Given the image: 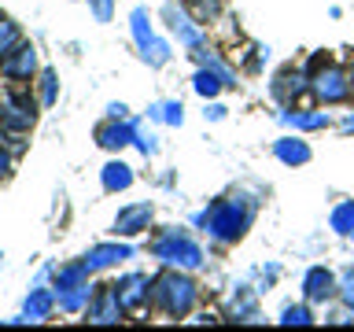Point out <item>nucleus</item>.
Returning <instances> with one entry per match:
<instances>
[{"label": "nucleus", "mask_w": 354, "mask_h": 332, "mask_svg": "<svg viewBox=\"0 0 354 332\" xmlns=\"http://www.w3.org/2000/svg\"><path fill=\"white\" fill-rule=\"evenodd\" d=\"M248 218H251V210L243 207V199H221V203H214L199 218V225L218 240H236L248 229Z\"/></svg>", "instance_id": "obj_1"}, {"label": "nucleus", "mask_w": 354, "mask_h": 332, "mask_svg": "<svg viewBox=\"0 0 354 332\" xmlns=\"http://www.w3.org/2000/svg\"><path fill=\"white\" fill-rule=\"evenodd\" d=\"M151 299H155V306H159L162 314L185 317L196 303V284L181 273H166V277H159V284L151 288Z\"/></svg>", "instance_id": "obj_2"}, {"label": "nucleus", "mask_w": 354, "mask_h": 332, "mask_svg": "<svg viewBox=\"0 0 354 332\" xmlns=\"http://www.w3.org/2000/svg\"><path fill=\"white\" fill-rule=\"evenodd\" d=\"M155 259H162L166 266H185V270H196L199 262H203V251L196 248L192 240L185 237V232H177V229H170V232H162L159 240H155Z\"/></svg>", "instance_id": "obj_3"}, {"label": "nucleus", "mask_w": 354, "mask_h": 332, "mask_svg": "<svg viewBox=\"0 0 354 332\" xmlns=\"http://www.w3.org/2000/svg\"><path fill=\"white\" fill-rule=\"evenodd\" d=\"M310 85H314V93H317L321 104H339V100L351 96V74H343L339 66H332V63L317 66Z\"/></svg>", "instance_id": "obj_4"}, {"label": "nucleus", "mask_w": 354, "mask_h": 332, "mask_svg": "<svg viewBox=\"0 0 354 332\" xmlns=\"http://www.w3.org/2000/svg\"><path fill=\"white\" fill-rule=\"evenodd\" d=\"M0 122L8 129H30L33 126V100L26 93H8L0 100Z\"/></svg>", "instance_id": "obj_5"}, {"label": "nucleus", "mask_w": 354, "mask_h": 332, "mask_svg": "<svg viewBox=\"0 0 354 332\" xmlns=\"http://www.w3.org/2000/svg\"><path fill=\"white\" fill-rule=\"evenodd\" d=\"M85 314L93 325H115V321L122 317V303H118V295H115V284H104L100 292L88 299V306H85Z\"/></svg>", "instance_id": "obj_6"}, {"label": "nucleus", "mask_w": 354, "mask_h": 332, "mask_svg": "<svg viewBox=\"0 0 354 332\" xmlns=\"http://www.w3.org/2000/svg\"><path fill=\"white\" fill-rule=\"evenodd\" d=\"M151 203H129V207H122L118 210V218H115V237H137V232H144L151 225Z\"/></svg>", "instance_id": "obj_7"}, {"label": "nucleus", "mask_w": 354, "mask_h": 332, "mask_svg": "<svg viewBox=\"0 0 354 332\" xmlns=\"http://www.w3.org/2000/svg\"><path fill=\"white\" fill-rule=\"evenodd\" d=\"M129 255H133V251L126 248V243H100V248H93V251L82 259V266H85L88 273H96V270H107V266L126 262Z\"/></svg>", "instance_id": "obj_8"}, {"label": "nucleus", "mask_w": 354, "mask_h": 332, "mask_svg": "<svg viewBox=\"0 0 354 332\" xmlns=\"http://www.w3.org/2000/svg\"><path fill=\"white\" fill-rule=\"evenodd\" d=\"M332 292H336V277H332L325 266L306 270V277H303V295L310 299V303H325V299H332Z\"/></svg>", "instance_id": "obj_9"}, {"label": "nucleus", "mask_w": 354, "mask_h": 332, "mask_svg": "<svg viewBox=\"0 0 354 332\" xmlns=\"http://www.w3.org/2000/svg\"><path fill=\"white\" fill-rule=\"evenodd\" d=\"M115 295H118L122 310H137V306H144V299H148V281H144L140 273H129L115 284Z\"/></svg>", "instance_id": "obj_10"}, {"label": "nucleus", "mask_w": 354, "mask_h": 332, "mask_svg": "<svg viewBox=\"0 0 354 332\" xmlns=\"http://www.w3.org/2000/svg\"><path fill=\"white\" fill-rule=\"evenodd\" d=\"M59 292H55V303H59V310H66V314H74V310L88 306V299H93V288H88V281H77V284H55Z\"/></svg>", "instance_id": "obj_11"}, {"label": "nucleus", "mask_w": 354, "mask_h": 332, "mask_svg": "<svg viewBox=\"0 0 354 332\" xmlns=\"http://www.w3.org/2000/svg\"><path fill=\"white\" fill-rule=\"evenodd\" d=\"M33 66H37V52H33V44H19L11 55H4V74L8 77H30Z\"/></svg>", "instance_id": "obj_12"}, {"label": "nucleus", "mask_w": 354, "mask_h": 332, "mask_svg": "<svg viewBox=\"0 0 354 332\" xmlns=\"http://www.w3.org/2000/svg\"><path fill=\"white\" fill-rule=\"evenodd\" d=\"M166 15H170V30L177 33V41L185 44V48H203V37H199V30L192 26V19H185L181 11L166 8Z\"/></svg>", "instance_id": "obj_13"}, {"label": "nucleus", "mask_w": 354, "mask_h": 332, "mask_svg": "<svg viewBox=\"0 0 354 332\" xmlns=\"http://www.w3.org/2000/svg\"><path fill=\"white\" fill-rule=\"evenodd\" d=\"M129 140H133V126H118V118L96 129V144H100V148H111V151H115V148H126Z\"/></svg>", "instance_id": "obj_14"}, {"label": "nucleus", "mask_w": 354, "mask_h": 332, "mask_svg": "<svg viewBox=\"0 0 354 332\" xmlns=\"http://www.w3.org/2000/svg\"><path fill=\"white\" fill-rule=\"evenodd\" d=\"M303 85H306V71H284V74H277V82H273V96L277 100H292L303 93Z\"/></svg>", "instance_id": "obj_15"}, {"label": "nucleus", "mask_w": 354, "mask_h": 332, "mask_svg": "<svg viewBox=\"0 0 354 332\" xmlns=\"http://www.w3.org/2000/svg\"><path fill=\"white\" fill-rule=\"evenodd\" d=\"M273 151H277V159L288 163V166H303L310 159V148L303 140H292V137H284V140H277L273 144Z\"/></svg>", "instance_id": "obj_16"}, {"label": "nucleus", "mask_w": 354, "mask_h": 332, "mask_svg": "<svg viewBox=\"0 0 354 332\" xmlns=\"http://www.w3.org/2000/svg\"><path fill=\"white\" fill-rule=\"evenodd\" d=\"M52 306H55V295L48 292V288L30 292V299H26V321H44L52 314Z\"/></svg>", "instance_id": "obj_17"}, {"label": "nucleus", "mask_w": 354, "mask_h": 332, "mask_svg": "<svg viewBox=\"0 0 354 332\" xmlns=\"http://www.w3.org/2000/svg\"><path fill=\"white\" fill-rule=\"evenodd\" d=\"M133 185V170L126 163H107L104 166V188L107 192H122V188Z\"/></svg>", "instance_id": "obj_18"}, {"label": "nucleus", "mask_w": 354, "mask_h": 332, "mask_svg": "<svg viewBox=\"0 0 354 332\" xmlns=\"http://www.w3.org/2000/svg\"><path fill=\"white\" fill-rule=\"evenodd\" d=\"M288 126L295 129H325L328 126V111H306V115H284Z\"/></svg>", "instance_id": "obj_19"}, {"label": "nucleus", "mask_w": 354, "mask_h": 332, "mask_svg": "<svg viewBox=\"0 0 354 332\" xmlns=\"http://www.w3.org/2000/svg\"><path fill=\"white\" fill-rule=\"evenodd\" d=\"M332 229L343 232V237L354 232V199H347V203H339L336 210H332Z\"/></svg>", "instance_id": "obj_20"}, {"label": "nucleus", "mask_w": 354, "mask_h": 332, "mask_svg": "<svg viewBox=\"0 0 354 332\" xmlns=\"http://www.w3.org/2000/svg\"><path fill=\"white\" fill-rule=\"evenodd\" d=\"M192 85H196V93H199V96H207V100H210V96H218V89L225 85V82H221V74H218V71H210V66H207V71H199V74H196V82H192Z\"/></svg>", "instance_id": "obj_21"}, {"label": "nucleus", "mask_w": 354, "mask_h": 332, "mask_svg": "<svg viewBox=\"0 0 354 332\" xmlns=\"http://www.w3.org/2000/svg\"><path fill=\"white\" fill-rule=\"evenodd\" d=\"M140 55H144V63H151V66H162L166 59H170V44H166V41H159V37H151V41L140 48Z\"/></svg>", "instance_id": "obj_22"}, {"label": "nucleus", "mask_w": 354, "mask_h": 332, "mask_svg": "<svg viewBox=\"0 0 354 332\" xmlns=\"http://www.w3.org/2000/svg\"><path fill=\"white\" fill-rule=\"evenodd\" d=\"M19 26L15 22H8V19H0V55H11L19 48Z\"/></svg>", "instance_id": "obj_23"}, {"label": "nucleus", "mask_w": 354, "mask_h": 332, "mask_svg": "<svg viewBox=\"0 0 354 332\" xmlns=\"http://www.w3.org/2000/svg\"><path fill=\"white\" fill-rule=\"evenodd\" d=\"M188 11H192L196 22H207L221 11V0H188Z\"/></svg>", "instance_id": "obj_24"}, {"label": "nucleus", "mask_w": 354, "mask_h": 332, "mask_svg": "<svg viewBox=\"0 0 354 332\" xmlns=\"http://www.w3.org/2000/svg\"><path fill=\"white\" fill-rule=\"evenodd\" d=\"M151 118H162V122H170V126H181V118H185V107L181 104H155L148 111Z\"/></svg>", "instance_id": "obj_25"}, {"label": "nucleus", "mask_w": 354, "mask_h": 332, "mask_svg": "<svg viewBox=\"0 0 354 332\" xmlns=\"http://www.w3.org/2000/svg\"><path fill=\"white\" fill-rule=\"evenodd\" d=\"M133 37H137L140 48L155 37V33H151V19H148V11H133Z\"/></svg>", "instance_id": "obj_26"}, {"label": "nucleus", "mask_w": 354, "mask_h": 332, "mask_svg": "<svg viewBox=\"0 0 354 332\" xmlns=\"http://www.w3.org/2000/svg\"><path fill=\"white\" fill-rule=\"evenodd\" d=\"M310 321H314V317H310L306 306H288L284 317H281V325H310Z\"/></svg>", "instance_id": "obj_27"}, {"label": "nucleus", "mask_w": 354, "mask_h": 332, "mask_svg": "<svg viewBox=\"0 0 354 332\" xmlns=\"http://www.w3.org/2000/svg\"><path fill=\"white\" fill-rule=\"evenodd\" d=\"M41 104H44V107L55 104V74H52V71L41 74Z\"/></svg>", "instance_id": "obj_28"}, {"label": "nucleus", "mask_w": 354, "mask_h": 332, "mask_svg": "<svg viewBox=\"0 0 354 332\" xmlns=\"http://www.w3.org/2000/svg\"><path fill=\"white\" fill-rule=\"evenodd\" d=\"M88 4H93L96 22H111V15H115V0H88Z\"/></svg>", "instance_id": "obj_29"}, {"label": "nucleus", "mask_w": 354, "mask_h": 332, "mask_svg": "<svg viewBox=\"0 0 354 332\" xmlns=\"http://www.w3.org/2000/svg\"><path fill=\"white\" fill-rule=\"evenodd\" d=\"M339 295H343V303H347V306L354 310V273H347V277H343V288H339Z\"/></svg>", "instance_id": "obj_30"}, {"label": "nucleus", "mask_w": 354, "mask_h": 332, "mask_svg": "<svg viewBox=\"0 0 354 332\" xmlns=\"http://www.w3.org/2000/svg\"><path fill=\"white\" fill-rule=\"evenodd\" d=\"M107 111H111V118H122V115H126V104H111Z\"/></svg>", "instance_id": "obj_31"}, {"label": "nucleus", "mask_w": 354, "mask_h": 332, "mask_svg": "<svg viewBox=\"0 0 354 332\" xmlns=\"http://www.w3.org/2000/svg\"><path fill=\"white\" fill-rule=\"evenodd\" d=\"M8 166H11V163H8V155L0 151V181H4V177H8Z\"/></svg>", "instance_id": "obj_32"}, {"label": "nucleus", "mask_w": 354, "mask_h": 332, "mask_svg": "<svg viewBox=\"0 0 354 332\" xmlns=\"http://www.w3.org/2000/svg\"><path fill=\"white\" fill-rule=\"evenodd\" d=\"M339 129H343V133H354V115H351V118H343V126H339Z\"/></svg>", "instance_id": "obj_33"}, {"label": "nucleus", "mask_w": 354, "mask_h": 332, "mask_svg": "<svg viewBox=\"0 0 354 332\" xmlns=\"http://www.w3.org/2000/svg\"><path fill=\"white\" fill-rule=\"evenodd\" d=\"M351 89H354V71H351Z\"/></svg>", "instance_id": "obj_34"}, {"label": "nucleus", "mask_w": 354, "mask_h": 332, "mask_svg": "<svg viewBox=\"0 0 354 332\" xmlns=\"http://www.w3.org/2000/svg\"><path fill=\"white\" fill-rule=\"evenodd\" d=\"M351 237H354V232H351Z\"/></svg>", "instance_id": "obj_35"}]
</instances>
